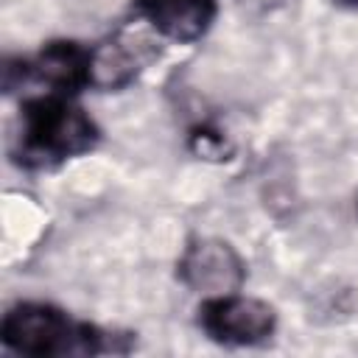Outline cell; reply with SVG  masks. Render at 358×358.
I'll use <instances>...</instances> for the list:
<instances>
[{
  "instance_id": "cell-3",
  "label": "cell",
  "mask_w": 358,
  "mask_h": 358,
  "mask_svg": "<svg viewBox=\"0 0 358 358\" xmlns=\"http://www.w3.org/2000/svg\"><path fill=\"white\" fill-rule=\"evenodd\" d=\"M199 324L218 344L252 347L274 333L277 313L268 302L255 296H241L238 291H232V294L207 296L199 308Z\"/></svg>"
},
{
  "instance_id": "cell-4",
  "label": "cell",
  "mask_w": 358,
  "mask_h": 358,
  "mask_svg": "<svg viewBox=\"0 0 358 358\" xmlns=\"http://www.w3.org/2000/svg\"><path fill=\"white\" fill-rule=\"evenodd\" d=\"M90 50L78 42H50L34 59L6 62L3 87L11 92L17 84H45V92L73 95L90 87Z\"/></svg>"
},
{
  "instance_id": "cell-1",
  "label": "cell",
  "mask_w": 358,
  "mask_h": 358,
  "mask_svg": "<svg viewBox=\"0 0 358 358\" xmlns=\"http://www.w3.org/2000/svg\"><path fill=\"white\" fill-rule=\"evenodd\" d=\"M98 143L95 120L62 92H39L22 101L14 159L25 168H56Z\"/></svg>"
},
{
  "instance_id": "cell-2",
  "label": "cell",
  "mask_w": 358,
  "mask_h": 358,
  "mask_svg": "<svg viewBox=\"0 0 358 358\" xmlns=\"http://www.w3.org/2000/svg\"><path fill=\"white\" fill-rule=\"evenodd\" d=\"M0 338L8 350L39 358L64 355H98L115 350V336L106 330L73 319L70 313L45 302H20L8 308L0 324Z\"/></svg>"
},
{
  "instance_id": "cell-8",
  "label": "cell",
  "mask_w": 358,
  "mask_h": 358,
  "mask_svg": "<svg viewBox=\"0 0 358 358\" xmlns=\"http://www.w3.org/2000/svg\"><path fill=\"white\" fill-rule=\"evenodd\" d=\"M190 148L196 154H201V157H224L229 151L224 134L215 131V129H210V126H201V129H196L190 134Z\"/></svg>"
},
{
  "instance_id": "cell-9",
  "label": "cell",
  "mask_w": 358,
  "mask_h": 358,
  "mask_svg": "<svg viewBox=\"0 0 358 358\" xmlns=\"http://www.w3.org/2000/svg\"><path fill=\"white\" fill-rule=\"evenodd\" d=\"M238 3L246 14H268V11L280 8L285 0H238Z\"/></svg>"
},
{
  "instance_id": "cell-5",
  "label": "cell",
  "mask_w": 358,
  "mask_h": 358,
  "mask_svg": "<svg viewBox=\"0 0 358 358\" xmlns=\"http://www.w3.org/2000/svg\"><path fill=\"white\" fill-rule=\"evenodd\" d=\"M179 277L187 288L207 296H218L238 291L246 271H243V260L227 241L201 238L185 249L179 260Z\"/></svg>"
},
{
  "instance_id": "cell-10",
  "label": "cell",
  "mask_w": 358,
  "mask_h": 358,
  "mask_svg": "<svg viewBox=\"0 0 358 358\" xmlns=\"http://www.w3.org/2000/svg\"><path fill=\"white\" fill-rule=\"evenodd\" d=\"M333 3L341 8H358V0H333Z\"/></svg>"
},
{
  "instance_id": "cell-7",
  "label": "cell",
  "mask_w": 358,
  "mask_h": 358,
  "mask_svg": "<svg viewBox=\"0 0 358 358\" xmlns=\"http://www.w3.org/2000/svg\"><path fill=\"white\" fill-rule=\"evenodd\" d=\"M131 45L134 42H126L120 36L95 45L90 50V87H98V90L126 87L143 64L140 48H131Z\"/></svg>"
},
{
  "instance_id": "cell-6",
  "label": "cell",
  "mask_w": 358,
  "mask_h": 358,
  "mask_svg": "<svg viewBox=\"0 0 358 358\" xmlns=\"http://www.w3.org/2000/svg\"><path fill=\"white\" fill-rule=\"evenodd\" d=\"M140 17L171 42H196L215 20V0H134Z\"/></svg>"
}]
</instances>
